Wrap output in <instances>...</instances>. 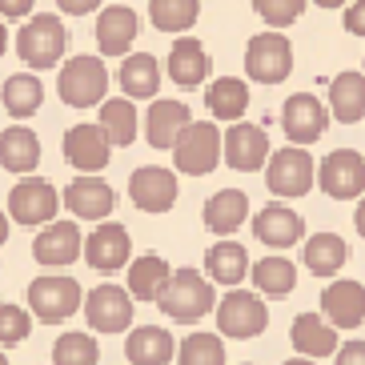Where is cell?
Listing matches in <instances>:
<instances>
[{"mask_svg":"<svg viewBox=\"0 0 365 365\" xmlns=\"http://www.w3.org/2000/svg\"><path fill=\"white\" fill-rule=\"evenodd\" d=\"M205 273L213 285H241L249 273V253L245 245H237V241H217L209 253H205Z\"/></svg>","mask_w":365,"mask_h":365,"instance_id":"4dcf8cb0","label":"cell"},{"mask_svg":"<svg viewBox=\"0 0 365 365\" xmlns=\"http://www.w3.org/2000/svg\"><path fill=\"white\" fill-rule=\"evenodd\" d=\"M213 313H217V329L225 333V337H233V341H249V337L265 333V325H269L265 301L249 289H237V285L217 301Z\"/></svg>","mask_w":365,"mask_h":365,"instance_id":"52a82bcc","label":"cell"},{"mask_svg":"<svg viewBox=\"0 0 365 365\" xmlns=\"http://www.w3.org/2000/svg\"><path fill=\"white\" fill-rule=\"evenodd\" d=\"M265 185L273 197H305L317 185V161L305 145H285V149L269 153Z\"/></svg>","mask_w":365,"mask_h":365,"instance_id":"5b68a950","label":"cell"},{"mask_svg":"<svg viewBox=\"0 0 365 365\" xmlns=\"http://www.w3.org/2000/svg\"><path fill=\"white\" fill-rule=\"evenodd\" d=\"M213 305H217L213 281L201 277L197 269H177V273H169V281H165L161 293H157V309H161L165 317H173V322H181V325H193V322H201V317H209Z\"/></svg>","mask_w":365,"mask_h":365,"instance_id":"6da1fadb","label":"cell"},{"mask_svg":"<svg viewBox=\"0 0 365 365\" xmlns=\"http://www.w3.org/2000/svg\"><path fill=\"white\" fill-rule=\"evenodd\" d=\"M81 285L76 277H65V273H48V277H36L29 285V313L41 317L44 325H61L65 317H73L81 309Z\"/></svg>","mask_w":365,"mask_h":365,"instance_id":"ba28073f","label":"cell"},{"mask_svg":"<svg viewBox=\"0 0 365 365\" xmlns=\"http://www.w3.org/2000/svg\"><path fill=\"white\" fill-rule=\"evenodd\" d=\"M249 273H253L257 293H265V297H289L297 289V265L289 257H277V253L261 257L257 265H249Z\"/></svg>","mask_w":365,"mask_h":365,"instance_id":"d6a6232c","label":"cell"},{"mask_svg":"<svg viewBox=\"0 0 365 365\" xmlns=\"http://www.w3.org/2000/svg\"><path fill=\"white\" fill-rule=\"evenodd\" d=\"M205 105H209V113H213L217 120H241L249 108V85L241 81V76H217L213 85L205 88Z\"/></svg>","mask_w":365,"mask_h":365,"instance_id":"1f68e13d","label":"cell"},{"mask_svg":"<svg viewBox=\"0 0 365 365\" xmlns=\"http://www.w3.org/2000/svg\"><path fill=\"white\" fill-rule=\"evenodd\" d=\"M313 4H317V9H345L349 0H313Z\"/></svg>","mask_w":365,"mask_h":365,"instance_id":"7dc6e473","label":"cell"},{"mask_svg":"<svg viewBox=\"0 0 365 365\" xmlns=\"http://www.w3.org/2000/svg\"><path fill=\"white\" fill-rule=\"evenodd\" d=\"M56 9L65 16H88V12L101 9V0H56Z\"/></svg>","mask_w":365,"mask_h":365,"instance_id":"f6af8a7d","label":"cell"},{"mask_svg":"<svg viewBox=\"0 0 365 365\" xmlns=\"http://www.w3.org/2000/svg\"><path fill=\"white\" fill-rule=\"evenodd\" d=\"M41 165V137L29 125H9L0 133V169L4 173H33Z\"/></svg>","mask_w":365,"mask_h":365,"instance_id":"cb8c5ba5","label":"cell"},{"mask_svg":"<svg viewBox=\"0 0 365 365\" xmlns=\"http://www.w3.org/2000/svg\"><path fill=\"white\" fill-rule=\"evenodd\" d=\"M345 33L365 36V0H354V4H345Z\"/></svg>","mask_w":365,"mask_h":365,"instance_id":"ee69618b","label":"cell"},{"mask_svg":"<svg viewBox=\"0 0 365 365\" xmlns=\"http://www.w3.org/2000/svg\"><path fill=\"white\" fill-rule=\"evenodd\" d=\"M125 357L133 365H169L177 357V341H173L169 329H161V325H137L125 337Z\"/></svg>","mask_w":365,"mask_h":365,"instance_id":"d4e9b609","label":"cell"},{"mask_svg":"<svg viewBox=\"0 0 365 365\" xmlns=\"http://www.w3.org/2000/svg\"><path fill=\"white\" fill-rule=\"evenodd\" d=\"M354 225H357V233L365 237V193H361V201H357V213H354Z\"/></svg>","mask_w":365,"mask_h":365,"instance_id":"bcb514c9","label":"cell"},{"mask_svg":"<svg viewBox=\"0 0 365 365\" xmlns=\"http://www.w3.org/2000/svg\"><path fill=\"white\" fill-rule=\"evenodd\" d=\"M61 205L73 217H81V221H105L113 213V205H117V193L108 189V181H101L97 173H85L61 193Z\"/></svg>","mask_w":365,"mask_h":365,"instance_id":"2e32d148","label":"cell"},{"mask_svg":"<svg viewBox=\"0 0 365 365\" xmlns=\"http://www.w3.org/2000/svg\"><path fill=\"white\" fill-rule=\"evenodd\" d=\"M56 93L68 108H93L108 97V68L101 56L76 53L56 73Z\"/></svg>","mask_w":365,"mask_h":365,"instance_id":"7a4b0ae2","label":"cell"},{"mask_svg":"<svg viewBox=\"0 0 365 365\" xmlns=\"http://www.w3.org/2000/svg\"><path fill=\"white\" fill-rule=\"evenodd\" d=\"M44 101V85L36 73H12L4 85H0V105H4V113L16 120H29L41 108Z\"/></svg>","mask_w":365,"mask_h":365,"instance_id":"f546056e","label":"cell"},{"mask_svg":"<svg viewBox=\"0 0 365 365\" xmlns=\"http://www.w3.org/2000/svg\"><path fill=\"white\" fill-rule=\"evenodd\" d=\"M97 125L105 129L108 145L117 149V145H133L137 140V105H133L129 97H120V101H101V117Z\"/></svg>","mask_w":365,"mask_h":365,"instance_id":"e575fe53","label":"cell"},{"mask_svg":"<svg viewBox=\"0 0 365 365\" xmlns=\"http://www.w3.org/2000/svg\"><path fill=\"white\" fill-rule=\"evenodd\" d=\"M301 257H305V269H309L313 277H333L345 265L349 249H345V241L337 233H313L305 241V253Z\"/></svg>","mask_w":365,"mask_h":365,"instance_id":"836d02e7","label":"cell"},{"mask_svg":"<svg viewBox=\"0 0 365 365\" xmlns=\"http://www.w3.org/2000/svg\"><path fill=\"white\" fill-rule=\"evenodd\" d=\"M201 217H205V229H209V233L229 237L249 221V197L241 193V189H221V193H213L205 201Z\"/></svg>","mask_w":365,"mask_h":365,"instance_id":"4316f807","label":"cell"},{"mask_svg":"<svg viewBox=\"0 0 365 365\" xmlns=\"http://www.w3.org/2000/svg\"><path fill=\"white\" fill-rule=\"evenodd\" d=\"M253 12H257L269 29H285V24L301 21L305 0H253Z\"/></svg>","mask_w":365,"mask_h":365,"instance_id":"60d3db41","label":"cell"},{"mask_svg":"<svg viewBox=\"0 0 365 365\" xmlns=\"http://www.w3.org/2000/svg\"><path fill=\"white\" fill-rule=\"evenodd\" d=\"M329 117L341 125L365 117V73H337L329 81Z\"/></svg>","mask_w":365,"mask_h":365,"instance_id":"f1b7e54d","label":"cell"},{"mask_svg":"<svg viewBox=\"0 0 365 365\" xmlns=\"http://www.w3.org/2000/svg\"><path fill=\"white\" fill-rule=\"evenodd\" d=\"M177 365H225V345L217 333H189L177 345Z\"/></svg>","mask_w":365,"mask_h":365,"instance_id":"74e56055","label":"cell"},{"mask_svg":"<svg viewBox=\"0 0 365 365\" xmlns=\"http://www.w3.org/2000/svg\"><path fill=\"white\" fill-rule=\"evenodd\" d=\"M322 313L333 329H357L365 322V285L361 281H333L322 293Z\"/></svg>","mask_w":365,"mask_h":365,"instance_id":"44dd1931","label":"cell"},{"mask_svg":"<svg viewBox=\"0 0 365 365\" xmlns=\"http://www.w3.org/2000/svg\"><path fill=\"white\" fill-rule=\"evenodd\" d=\"M169 261L157 257V253H145V257H137L129 265V297L137 301H157V293H161V285L169 281Z\"/></svg>","mask_w":365,"mask_h":365,"instance_id":"d590c367","label":"cell"},{"mask_svg":"<svg viewBox=\"0 0 365 365\" xmlns=\"http://www.w3.org/2000/svg\"><path fill=\"white\" fill-rule=\"evenodd\" d=\"M197 16H201V0H149V21L161 33H173V36L189 33Z\"/></svg>","mask_w":365,"mask_h":365,"instance_id":"8d00e7d4","label":"cell"},{"mask_svg":"<svg viewBox=\"0 0 365 365\" xmlns=\"http://www.w3.org/2000/svg\"><path fill=\"white\" fill-rule=\"evenodd\" d=\"M317 185L333 201H354L365 193V157L357 149H333L317 165Z\"/></svg>","mask_w":365,"mask_h":365,"instance_id":"30bf717a","label":"cell"},{"mask_svg":"<svg viewBox=\"0 0 365 365\" xmlns=\"http://www.w3.org/2000/svg\"><path fill=\"white\" fill-rule=\"evenodd\" d=\"M140 36V16L129 4H108L97 16V48L105 56H125Z\"/></svg>","mask_w":365,"mask_h":365,"instance_id":"d6986e66","label":"cell"},{"mask_svg":"<svg viewBox=\"0 0 365 365\" xmlns=\"http://www.w3.org/2000/svg\"><path fill=\"white\" fill-rule=\"evenodd\" d=\"M4 241H9V217L0 213V245H4Z\"/></svg>","mask_w":365,"mask_h":365,"instance_id":"c3c4849f","label":"cell"},{"mask_svg":"<svg viewBox=\"0 0 365 365\" xmlns=\"http://www.w3.org/2000/svg\"><path fill=\"white\" fill-rule=\"evenodd\" d=\"M245 73H249V81H257V85H281V81L293 73V44H289V36H281L277 29L249 36V44H245Z\"/></svg>","mask_w":365,"mask_h":365,"instance_id":"8992f818","label":"cell"},{"mask_svg":"<svg viewBox=\"0 0 365 365\" xmlns=\"http://www.w3.org/2000/svg\"><path fill=\"white\" fill-rule=\"evenodd\" d=\"M85 317L97 333H125L133 325V297L120 285H97L85 297Z\"/></svg>","mask_w":365,"mask_h":365,"instance_id":"5bb4252c","label":"cell"},{"mask_svg":"<svg viewBox=\"0 0 365 365\" xmlns=\"http://www.w3.org/2000/svg\"><path fill=\"white\" fill-rule=\"evenodd\" d=\"M281 129H285L289 145H305L309 149L313 140H322V133L329 129V108L313 93H293L281 105Z\"/></svg>","mask_w":365,"mask_h":365,"instance_id":"7c38bea8","label":"cell"},{"mask_svg":"<svg viewBox=\"0 0 365 365\" xmlns=\"http://www.w3.org/2000/svg\"><path fill=\"white\" fill-rule=\"evenodd\" d=\"M29 333H33V313L0 301V345H21Z\"/></svg>","mask_w":365,"mask_h":365,"instance_id":"ab89813d","label":"cell"},{"mask_svg":"<svg viewBox=\"0 0 365 365\" xmlns=\"http://www.w3.org/2000/svg\"><path fill=\"white\" fill-rule=\"evenodd\" d=\"M81 253H85V261L97 269V273H117V269L129 265V253H133L129 229L117 225V221H105V225H97L85 237Z\"/></svg>","mask_w":365,"mask_h":365,"instance_id":"9a60e30c","label":"cell"},{"mask_svg":"<svg viewBox=\"0 0 365 365\" xmlns=\"http://www.w3.org/2000/svg\"><path fill=\"white\" fill-rule=\"evenodd\" d=\"M36 0H0V21H29Z\"/></svg>","mask_w":365,"mask_h":365,"instance_id":"b9f144b4","label":"cell"},{"mask_svg":"<svg viewBox=\"0 0 365 365\" xmlns=\"http://www.w3.org/2000/svg\"><path fill=\"white\" fill-rule=\"evenodd\" d=\"M117 81L129 101H153L161 93V65L153 53H125L117 68Z\"/></svg>","mask_w":365,"mask_h":365,"instance_id":"603a6c76","label":"cell"},{"mask_svg":"<svg viewBox=\"0 0 365 365\" xmlns=\"http://www.w3.org/2000/svg\"><path fill=\"white\" fill-rule=\"evenodd\" d=\"M81 245H85V237H81L76 221H48L33 237V257L48 269H65L81 257Z\"/></svg>","mask_w":365,"mask_h":365,"instance_id":"e0dca14e","label":"cell"},{"mask_svg":"<svg viewBox=\"0 0 365 365\" xmlns=\"http://www.w3.org/2000/svg\"><path fill=\"white\" fill-rule=\"evenodd\" d=\"M56 209H61V193L44 177H33V173H24L16 189L9 193V217L16 225H48Z\"/></svg>","mask_w":365,"mask_h":365,"instance_id":"9c48e42d","label":"cell"},{"mask_svg":"<svg viewBox=\"0 0 365 365\" xmlns=\"http://www.w3.org/2000/svg\"><path fill=\"white\" fill-rule=\"evenodd\" d=\"M61 149H65V161L81 173H101L108 165V157H113V145H108L101 125H73L65 133Z\"/></svg>","mask_w":365,"mask_h":365,"instance_id":"ac0fdd59","label":"cell"},{"mask_svg":"<svg viewBox=\"0 0 365 365\" xmlns=\"http://www.w3.org/2000/svg\"><path fill=\"white\" fill-rule=\"evenodd\" d=\"M193 120L189 105L185 101H153L149 105V117H145V140L153 149H173L177 133Z\"/></svg>","mask_w":365,"mask_h":365,"instance_id":"484cf974","label":"cell"},{"mask_svg":"<svg viewBox=\"0 0 365 365\" xmlns=\"http://www.w3.org/2000/svg\"><path fill=\"white\" fill-rule=\"evenodd\" d=\"M253 233H257V241L269 249H289L305 237V221H301V213H293L289 205L273 201L253 217Z\"/></svg>","mask_w":365,"mask_h":365,"instance_id":"ffe728a7","label":"cell"},{"mask_svg":"<svg viewBox=\"0 0 365 365\" xmlns=\"http://www.w3.org/2000/svg\"><path fill=\"white\" fill-rule=\"evenodd\" d=\"M65 21L53 16V12H41V16H29L24 29L16 33V56H21L29 68H56L65 61Z\"/></svg>","mask_w":365,"mask_h":365,"instance_id":"3957f363","label":"cell"},{"mask_svg":"<svg viewBox=\"0 0 365 365\" xmlns=\"http://www.w3.org/2000/svg\"><path fill=\"white\" fill-rule=\"evenodd\" d=\"M101 349L88 333H61L53 345V365H97Z\"/></svg>","mask_w":365,"mask_h":365,"instance_id":"f35d334b","label":"cell"},{"mask_svg":"<svg viewBox=\"0 0 365 365\" xmlns=\"http://www.w3.org/2000/svg\"><path fill=\"white\" fill-rule=\"evenodd\" d=\"M173 165L189 177H209L221 165V129L213 120H189L173 140Z\"/></svg>","mask_w":365,"mask_h":365,"instance_id":"277c9868","label":"cell"},{"mask_svg":"<svg viewBox=\"0 0 365 365\" xmlns=\"http://www.w3.org/2000/svg\"><path fill=\"white\" fill-rule=\"evenodd\" d=\"M269 133L261 125H249V120H233L229 133H221V157L229 161V169L237 173H257L269 161Z\"/></svg>","mask_w":365,"mask_h":365,"instance_id":"8fae6325","label":"cell"},{"mask_svg":"<svg viewBox=\"0 0 365 365\" xmlns=\"http://www.w3.org/2000/svg\"><path fill=\"white\" fill-rule=\"evenodd\" d=\"M129 197L140 213H169L177 205V173L161 165H140L129 177Z\"/></svg>","mask_w":365,"mask_h":365,"instance_id":"4fadbf2b","label":"cell"},{"mask_svg":"<svg viewBox=\"0 0 365 365\" xmlns=\"http://www.w3.org/2000/svg\"><path fill=\"white\" fill-rule=\"evenodd\" d=\"M337 365H365V341H345L333 349Z\"/></svg>","mask_w":365,"mask_h":365,"instance_id":"7bdbcfd3","label":"cell"},{"mask_svg":"<svg viewBox=\"0 0 365 365\" xmlns=\"http://www.w3.org/2000/svg\"><path fill=\"white\" fill-rule=\"evenodd\" d=\"M4 48H9V29H4V21H0V56H4Z\"/></svg>","mask_w":365,"mask_h":365,"instance_id":"681fc988","label":"cell"},{"mask_svg":"<svg viewBox=\"0 0 365 365\" xmlns=\"http://www.w3.org/2000/svg\"><path fill=\"white\" fill-rule=\"evenodd\" d=\"M0 365H9V357H4V354H0Z\"/></svg>","mask_w":365,"mask_h":365,"instance_id":"816d5d0a","label":"cell"},{"mask_svg":"<svg viewBox=\"0 0 365 365\" xmlns=\"http://www.w3.org/2000/svg\"><path fill=\"white\" fill-rule=\"evenodd\" d=\"M285 365H317L313 357H293V361H285Z\"/></svg>","mask_w":365,"mask_h":365,"instance_id":"f907efd6","label":"cell"},{"mask_svg":"<svg viewBox=\"0 0 365 365\" xmlns=\"http://www.w3.org/2000/svg\"><path fill=\"white\" fill-rule=\"evenodd\" d=\"M293 349H297L301 357H329L333 349H337V329H333L325 317H317V313H297L293 317Z\"/></svg>","mask_w":365,"mask_h":365,"instance_id":"83f0119b","label":"cell"},{"mask_svg":"<svg viewBox=\"0 0 365 365\" xmlns=\"http://www.w3.org/2000/svg\"><path fill=\"white\" fill-rule=\"evenodd\" d=\"M209 68H213V61H209V48H205L197 36H177L169 48V81L181 88H197L209 81Z\"/></svg>","mask_w":365,"mask_h":365,"instance_id":"7402d4cb","label":"cell"}]
</instances>
